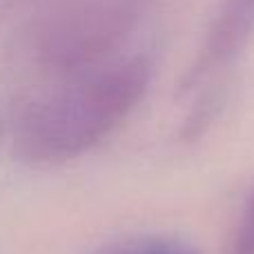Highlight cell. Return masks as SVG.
I'll return each mask as SVG.
<instances>
[{
	"mask_svg": "<svg viewBox=\"0 0 254 254\" xmlns=\"http://www.w3.org/2000/svg\"><path fill=\"white\" fill-rule=\"evenodd\" d=\"M136 96V78L103 83L80 98L36 112L18 136V154L36 165H56L87 152L107 134Z\"/></svg>",
	"mask_w": 254,
	"mask_h": 254,
	"instance_id": "6da1fadb",
	"label": "cell"
},
{
	"mask_svg": "<svg viewBox=\"0 0 254 254\" xmlns=\"http://www.w3.org/2000/svg\"><path fill=\"white\" fill-rule=\"evenodd\" d=\"M94 254H201L188 241L172 237H136L116 241Z\"/></svg>",
	"mask_w": 254,
	"mask_h": 254,
	"instance_id": "7a4b0ae2",
	"label": "cell"
},
{
	"mask_svg": "<svg viewBox=\"0 0 254 254\" xmlns=\"http://www.w3.org/2000/svg\"><path fill=\"white\" fill-rule=\"evenodd\" d=\"M234 254H254V194L243 210L237 237H234Z\"/></svg>",
	"mask_w": 254,
	"mask_h": 254,
	"instance_id": "3957f363",
	"label": "cell"
}]
</instances>
